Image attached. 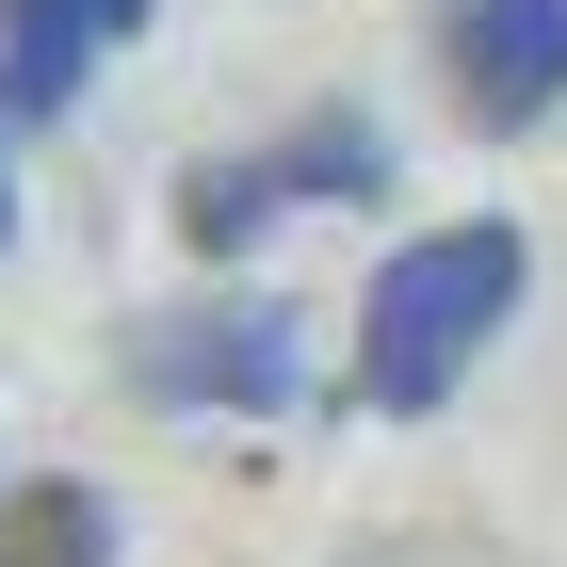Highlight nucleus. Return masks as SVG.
Instances as JSON below:
<instances>
[{
	"instance_id": "5",
	"label": "nucleus",
	"mask_w": 567,
	"mask_h": 567,
	"mask_svg": "<svg viewBox=\"0 0 567 567\" xmlns=\"http://www.w3.org/2000/svg\"><path fill=\"white\" fill-rule=\"evenodd\" d=\"M0 567H114V503H97L82 471L0 486Z\"/></svg>"
},
{
	"instance_id": "2",
	"label": "nucleus",
	"mask_w": 567,
	"mask_h": 567,
	"mask_svg": "<svg viewBox=\"0 0 567 567\" xmlns=\"http://www.w3.org/2000/svg\"><path fill=\"white\" fill-rule=\"evenodd\" d=\"M114 373H131L146 405H195V422H292L308 405V324L276 292L146 308V324H114Z\"/></svg>"
},
{
	"instance_id": "3",
	"label": "nucleus",
	"mask_w": 567,
	"mask_h": 567,
	"mask_svg": "<svg viewBox=\"0 0 567 567\" xmlns=\"http://www.w3.org/2000/svg\"><path fill=\"white\" fill-rule=\"evenodd\" d=\"M373 195H390V131H373V114H292L276 146L178 163V227H195L212 260H244L276 212H373Z\"/></svg>"
},
{
	"instance_id": "6",
	"label": "nucleus",
	"mask_w": 567,
	"mask_h": 567,
	"mask_svg": "<svg viewBox=\"0 0 567 567\" xmlns=\"http://www.w3.org/2000/svg\"><path fill=\"white\" fill-rule=\"evenodd\" d=\"M0 244H17V178H0Z\"/></svg>"
},
{
	"instance_id": "1",
	"label": "nucleus",
	"mask_w": 567,
	"mask_h": 567,
	"mask_svg": "<svg viewBox=\"0 0 567 567\" xmlns=\"http://www.w3.org/2000/svg\"><path fill=\"white\" fill-rule=\"evenodd\" d=\"M519 276H535V244H519L503 212L390 244V260H373V308H357V405H373V422H422V405H454V390H471V357L503 341Z\"/></svg>"
},
{
	"instance_id": "4",
	"label": "nucleus",
	"mask_w": 567,
	"mask_h": 567,
	"mask_svg": "<svg viewBox=\"0 0 567 567\" xmlns=\"http://www.w3.org/2000/svg\"><path fill=\"white\" fill-rule=\"evenodd\" d=\"M437 82L471 131L567 114V0H437Z\"/></svg>"
}]
</instances>
